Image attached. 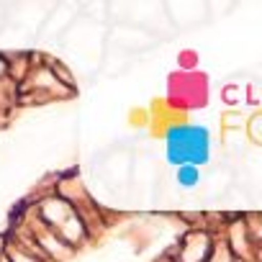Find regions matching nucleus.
Instances as JSON below:
<instances>
[{
    "label": "nucleus",
    "mask_w": 262,
    "mask_h": 262,
    "mask_svg": "<svg viewBox=\"0 0 262 262\" xmlns=\"http://www.w3.org/2000/svg\"><path fill=\"white\" fill-rule=\"evenodd\" d=\"M211 137L203 126H175L167 134V155L178 167H198L208 160Z\"/></svg>",
    "instance_id": "1"
},
{
    "label": "nucleus",
    "mask_w": 262,
    "mask_h": 262,
    "mask_svg": "<svg viewBox=\"0 0 262 262\" xmlns=\"http://www.w3.org/2000/svg\"><path fill=\"white\" fill-rule=\"evenodd\" d=\"M201 183V175H198V167H180L178 170V185L180 188H193Z\"/></svg>",
    "instance_id": "2"
},
{
    "label": "nucleus",
    "mask_w": 262,
    "mask_h": 262,
    "mask_svg": "<svg viewBox=\"0 0 262 262\" xmlns=\"http://www.w3.org/2000/svg\"><path fill=\"white\" fill-rule=\"evenodd\" d=\"M224 98H226V103H231V105H234V103H239V100H244V98L249 100L247 90H242L239 85H229V88L224 90Z\"/></svg>",
    "instance_id": "3"
},
{
    "label": "nucleus",
    "mask_w": 262,
    "mask_h": 262,
    "mask_svg": "<svg viewBox=\"0 0 262 262\" xmlns=\"http://www.w3.org/2000/svg\"><path fill=\"white\" fill-rule=\"evenodd\" d=\"M249 137H252L257 144H262V113H257V116L252 118V123H249Z\"/></svg>",
    "instance_id": "4"
}]
</instances>
